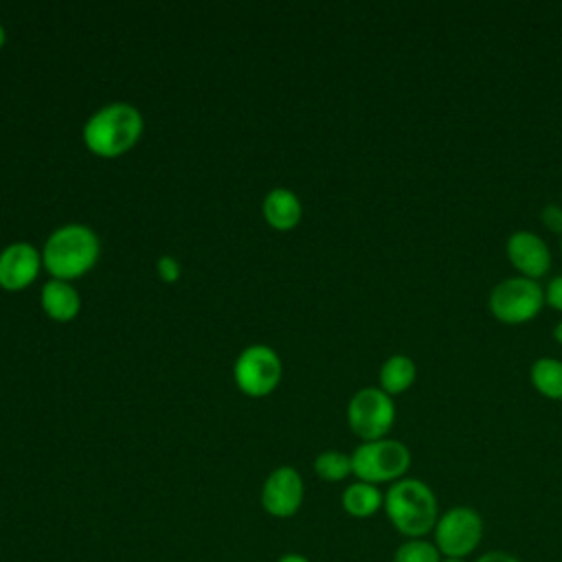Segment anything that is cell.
<instances>
[{
    "label": "cell",
    "mask_w": 562,
    "mask_h": 562,
    "mask_svg": "<svg viewBox=\"0 0 562 562\" xmlns=\"http://www.w3.org/2000/svg\"><path fill=\"white\" fill-rule=\"evenodd\" d=\"M382 507L389 522L404 538H424L432 533L439 518V501L432 487L426 481L413 476H404L391 483Z\"/></svg>",
    "instance_id": "6da1fadb"
},
{
    "label": "cell",
    "mask_w": 562,
    "mask_h": 562,
    "mask_svg": "<svg viewBox=\"0 0 562 562\" xmlns=\"http://www.w3.org/2000/svg\"><path fill=\"white\" fill-rule=\"evenodd\" d=\"M143 132V119L130 103H110L94 112L83 125L88 149L101 158H114L136 145Z\"/></svg>",
    "instance_id": "7a4b0ae2"
},
{
    "label": "cell",
    "mask_w": 562,
    "mask_h": 562,
    "mask_svg": "<svg viewBox=\"0 0 562 562\" xmlns=\"http://www.w3.org/2000/svg\"><path fill=\"white\" fill-rule=\"evenodd\" d=\"M99 259V237L83 224H66L57 228L44 246V268L61 281L86 274Z\"/></svg>",
    "instance_id": "3957f363"
},
{
    "label": "cell",
    "mask_w": 562,
    "mask_h": 562,
    "mask_svg": "<svg viewBox=\"0 0 562 562\" xmlns=\"http://www.w3.org/2000/svg\"><path fill=\"white\" fill-rule=\"evenodd\" d=\"M411 450L397 439L362 441L351 452V470L358 481L380 485L395 483L406 476L411 468Z\"/></svg>",
    "instance_id": "277c9868"
},
{
    "label": "cell",
    "mask_w": 562,
    "mask_h": 562,
    "mask_svg": "<svg viewBox=\"0 0 562 562\" xmlns=\"http://www.w3.org/2000/svg\"><path fill=\"white\" fill-rule=\"evenodd\" d=\"M483 518L474 507L454 505L439 514L432 529V542L443 558L465 560L479 549L483 540Z\"/></svg>",
    "instance_id": "5b68a950"
},
{
    "label": "cell",
    "mask_w": 562,
    "mask_h": 562,
    "mask_svg": "<svg viewBox=\"0 0 562 562\" xmlns=\"http://www.w3.org/2000/svg\"><path fill=\"white\" fill-rule=\"evenodd\" d=\"M494 318L507 325L531 321L544 305V290L536 279L516 274L501 279L487 299Z\"/></svg>",
    "instance_id": "8992f818"
},
{
    "label": "cell",
    "mask_w": 562,
    "mask_h": 562,
    "mask_svg": "<svg viewBox=\"0 0 562 562\" xmlns=\"http://www.w3.org/2000/svg\"><path fill=\"white\" fill-rule=\"evenodd\" d=\"M347 422L362 441L384 439L395 422V404L380 386H364L353 393L347 406Z\"/></svg>",
    "instance_id": "52a82bcc"
},
{
    "label": "cell",
    "mask_w": 562,
    "mask_h": 562,
    "mask_svg": "<svg viewBox=\"0 0 562 562\" xmlns=\"http://www.w3.org/2000/svg\"><path fill=\"white\" fill-rule=\"evenodd\" d=\"M281 378V360L274 349L266 345H252L244 349L235 362V382L241 393L250 397H263L274 391Z\"/></svg>",
    "instance_id": "ba28073f"
},
{
    "label": "cell",
    "mask_w": 562,
    "mask_h": 562,
    "mask_svg": "<svg viewBox=\"0 0 562 562\" xmlns=\"http://www.w3.org/2000/svg\"><path fill=\"white\" fill-rule=\"evenodd\" d=\"M303 494L301 474L290 465H281L268 474L261 487V505L274 518H290L301 509Z\"/></svg>",
    "instance_id": "9c48e42d"
},
{
    "label": "cell",
    "mask_w": 562,
    "mask_h": 562,
    "mask_svg": "<svg viewBox=\"0 0 562 562\" xmlns=\"http://www.w3.org/2000/svg\"><path fill=\"white\" fill-rule=\"evenodd\" d=\"M514 268L529 279H538L551 268V250L547 241L531 231H514L505 244Z\"/></svg>",
    "instance_id": "30bf717a"
},
{
    "label": "cell",
    "mask_w": 562,
    "mask_h": 562,
    "mask_svg": "<svg viewBox=\"0 0 562 562\" xmlns=\"http://www.w3.org/2000/svg\"><path fill=\"white\" fill-rule=\"evenodd\" d=\"M42 255L29 241L9 244L0 252V288L4 290H22L31 285L40 272Z\"/></svg>",
    "instance_id": "8fae6325"
},
{
    "label": "cell",
    "mask_w": 562,
    "mask_h": 562,
    "mask_svg": "<svg viewBox=\"0 0 562 562\" xmlns=\"http://www.w3.org/2000/svg\"><path fill=\"white\" fill-rule=\"evenodd\" d=\"M42 307L53 321L66 323L77 316L81 307V299H79V292L68 281L53 279L42 288Z\"/></svg>",
    "instance_id": "7c38bea8"
},
{
    "label": "cell",
    "mask_w": 562,
    "mask_h": 562,
    "mask_svg": "<svg viewBox=\"0 0 562 562\" xmlns=\"http://www.w3.org/2000/svg\"><path fill=\"white\" fill-rule=\"evenodd\" d=\"M263 217L277 231H290L301 220V202L290 189H272L263 200Z\"/></svg>",
    "instance_id": "4fadbf2b"
},
{
    "label": "cell",
    "mask_w": 562,
    "mask_h": 562,
    "mask_svg": "<svg viewBox=\"0 0 562 562\" xmlns=\"http://www.w3.org/2000/svg\"><path fill=\"white\" fill-rule=\"evenodd\" d=\"M417 380V364L406 353L389 356L380 367V389L391 397L408 391Z\"/></svg>",
    "instance_id": "5bb4252c"
},
{
    "label": "cell",
    "mask_w": 562,
    "mask_h": 562,
    "mask_svg": "<svg viewBox=\"0 0 562 562\" xmlns=\"http://www.w3.org/2000/svg\"><path fill=\"white\" fill-rule=\"evenodd\" d=\"M342 509L353 516V518H369L373 516L382 505H384V494L380 492L378 485L364 483V481H356L351 485L345 487L342 496H340Z\"/></svg>",
    "instance_id": "9a60e30c"
},
{
    "label": "cell",
    "mask_w": 562,
    "mask_h": 562,
    "mask_svg": "<svg viewBox=\"0 0 562 562\" xmlns=\"http://www.w3.org/2000/svg\"><path fill=\"white\" fill-rule=\"evenodd\" d=\"M531 384L536 391L549 400H562V360L538 358L529 369Z\"/></svg>",
    "instance_id": "2e32d148"
},
{
    "label": "cell",
    "mask_w": 562,
    "mask_h": 562,
    "mask_svg": "<svg viewBox=\"0 0 562 562\" xmlns=\"http://www.w3.org/2000/svg\"><path fill=\"white\" fill-rule=\"evenodd\" d=\"M314 472L318 479L336 483L353 474L351 470V454H345L340 450H325L314 459Z\"/></svg>",
    "instance_id": "e0dca14e"
},
{
    "label": "cell",
    "mask_w": 562,
    "mask_h": 562,
    "mask_svg": "<svg viewBox=\"0 0 562 562\" xmlns=\"http://www.w3.org/2000/svg\"><path fill=\"white\" fill-rule=\"evenodd\" d=\"M441 558L435 542L426 538H404L393 553V562H441Z\"/></svg>",
    "instance_id": "ac0fdd59"
},
{
    "label": "cell",
    "mask_w": 562,
    "mask_h": 562,
    "mask_svg": "<svg viewBox=\"0 0 562 562\" xmlns=\"http://www.w3.org/2000/svg\"><path fill=\"white\" fill-rule=\"evenodd\" d=\"M540 220L549 231L562 235V204H555V202L544 204L540 211Z\"/></svg>",
    "instance_id": "d6986e66"
},
{
    "label": "cell",
    "mask_w": 562,
    "mask_h": 562,
    "mask_svg": "<svg viewBox=\"0 0 562 562\" xmlns=\"http://www.w3.org/2000/svg\"><path fill=\"white\" fill-rule=\"evenodd\" d=\"M158 274H160L162 281L173 283V281H178V277H180V263H178L173 257L165 255V257L158 259Z\"/></svg>",
    "instance_id": "ffe728a7"
},
{
    "label": "cell",
    "mask_w": 562,
    "mask_h": 562,
    "mask_svg": "<svg viewBox=\"0 0 562 562\" xmlns=\"http://www.w3.org/2000/svg\"><path fill=\"white\" fill-rule=\"evenodd\" d=\"M544 301L562 312V274L553 277L544 290Z\"/></svg>",
    "instance_id": "44dd1931"
},
{
    "label": "cell",
    "mask_w": 562,
    "mask_h": 562,
    "mask_svg": "<svg viewBox=\"0 0 562 562\" xmlns=\"http://www.w3.org/2000/svg\"><path fill=\"white\" fill-rule=\"evenodd\" d=\"M474 562H520L516 555L507 553V551H501V549H494V551H485L481 553Z\"/></svg>",
    "instance_id": "7402d4cb"
},
{
    "label": "cell",
    "mask_w": 562,
    "mask_h": 562,
    "mask_svg": "<svg viewBox=\"0 0 562 562\" xmlns=\"http://www.w3.org/2000/svg\"><path fill=\"white\" fill-rule=\"evenodd\" d=\"M277 562H310V560L305 555H301V553H285Z\"/></svg>",
    "instance_id": "603a6c76"
},
{
    "label": "cell",
    "mask_w": 562,
    "mask_h": 562,
    "mask_svg": "<svg viewBox=\"0 0 562 562\" xmlns=\"http://www.w3.org/2000/svg\"><path fill=\"white\" fill-rule=\"evenodd\" d=\"M553 338H555V342L562 345V321L555 323V327H553Z\"/></svg>",
    "instance_id": "cb8c5ba5"
},
{
    "label": "cell",
    "mask_w": 562,
    "mask_h": 562,
    "mask_svg": "<svg viewBox=\"0 0 562 562\" xmlns=\"http://www.w3.org/2000/svg\"><path fill=\"white\" fill-rule=\"evenodd\" d=\"M2 44H4V29H2V24H0V48H2Z\"/></svg>",
    "instance_id": "d4e9b609"
},
{
    "label": "cell",
    "mask_w": 562,
    "mask_h": 562,
    "mask_svg": "<svg viewBox=\"0 0 562 562\" xmlns=\"http://www.w3.org/2000/svg\"><path fill=\"white\" fill-rule=\"evenodd\" d=\"M441 562H463V560H457V558H441Z\"/></svg>",
    "instance_id": "484cf974"
},
{
    "label": "cell",
    "mask_w": 562,
    "mask_h": 562,
    "mask_svg": "<svg viewBox=\"0 0 562 562\" xmlns=\"http://www.w3.org/2000/svg\"><path fill=\"white\" fill-rule=\"evenodd\" d=\"M560 248H562V241H560Z\"/></svg>",
    "instance_id": "4316f807"
}]
</instances>
